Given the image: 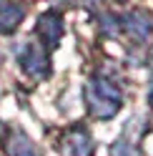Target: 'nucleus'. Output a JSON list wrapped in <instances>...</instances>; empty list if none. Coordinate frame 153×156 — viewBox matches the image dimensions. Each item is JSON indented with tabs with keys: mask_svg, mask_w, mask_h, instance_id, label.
<instances>
[{
	"mask_svg": "<svg viewBox=\"0 0 153 156\" xmlns=\"http://www.w3.org/2000/svg\"><path fill=\"white\" fill-rule=\"evenodd\" d=\"M85 101L95 119H110L121 108V93L106 78H90V83L85 86Z\"/></svg>",
	"mask_w": 153,
	"mask_h": 156,
	"instance_id": "f257e3e1",
	"label": "nucleus"
},
{
	"mask_svg": "<svg viewBox=\"0 0 153 156\" xmlns=\"http://www.w3.org/2000/svg\"><path fill=\"white\" fill-rule=\"evenodd\" d=\"M63 156H93V144L85 129H70L60 144Z\"/></svg>",
	"mask_w": 153,
	"mask_h": 156,
	"instance_id": "f03ea898",
	"label": "nucleus"
},
{
	"mask_svg": "<svg viewBox=\"0 0 153 156\" xmlns=\"http://www.w3.org/2000/svg\"><path fill=\"white\" fill-rule=\"evenodd\" d=\"M38 35H40V41L48 45V48H55L63 35V18L58 13H43L38 18Z\"/></svg>",
	"mask_w": 153,
	"mask_h": 156,
	"instance_id": "7ed1b4c3",
	"label": "nucleus"
},
{
	"mask_svg": "<svg viewBox=\"0 0 153 156\" xmlns=\"http://www.w3.org/2000/svg\"><path fill=\"white\" fill-rule=\"evenodd\" d=\"M20 63H23V71L30 73L33 78H43V76H48V55H45L38 45H28V48H23Z\"/></svg>",
	"mask_w": 153,
	"mask_h": 156,
	"instance_id": "20e7f679",
	"label": "nucleus"
},
{
	"mask_svg": "<svg viewBox=\"0 0 153 156\" xmlns=\"http://www.w3.org/2000/svg\"><path fill=\"white\" fill-rule=\"evenodd\" d=\"M123 23H126V30L133 38H138V41H141V38H148L151 35V28H153L151 15L143 13V10H136V13L126 15V18H123Z\"/></svg>",
	"mask_w": 153,
	"mask_h": 156,
	"instance_id": "39448f33",
	"label": "nucleus"
},
{
	"mask_svg": "<svg viewBox=\"0 0 153 156\" xmlns=\"http://www.w3.org/2000/svg\"><path fill=\"white\" fill-rule=\"evenodd\" d=\"M23 18V10L13 3H3L0 5V33H10L18 28V23H20Z\"/></svg>",
	"mask_w": 153,
	"mask_h": 156,
	"instance_id": "423d86ee",
	"label": "nucleus"
},
{
	"mask_svg": "<svg viewBox=\"0 0 153 156\" xmlns=\"http://www.w3.org/2000/svg\"><path fill=\"white\" fill-rule=\"evenodd\" d=\"M8 154L10 156H38V149L30 144V139H25L23 133H15L10 144H8Z\"/></svg>",
	"mask_w": 153,
	"mask_h": 156,
	"instance_id": "0eeeda50",
	"label": "nucleus"
},
{
	"mask_svg": "<svg viewBox=\"0 0 153 156\" xmlns=\"http://www.w3.org/2000/svg\"><path fill=\"white\" fill-rule=\"evenodd\" d=\"M0 5H3V3H0Z\"/></svg>",
	"mask_w": 153,
	"mask_h": 156,
	"instance_id": "6e6552de",
	"label": "nucleus"
}]
</instances>
